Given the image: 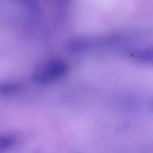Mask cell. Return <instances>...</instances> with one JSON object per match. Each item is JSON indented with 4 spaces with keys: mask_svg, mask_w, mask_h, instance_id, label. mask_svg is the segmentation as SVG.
<instances>
[{
    "mask_svg": "<svg viewBox=\"0 0 153 153\" xmlns=\"http://www.w3.org/2000/svg\"><path fill=\"white\" fill-rule=\"evenodd\" d=\"M69 70V64L66 60L53 57L39 64L33 71L32 79L38 84H49L66 76Z\"/></svg>",
    "mask_w": 153,
    "mask_h": 153,
    "instance_id": "1",
    "label": "cell"
},
{
    "mask_svg": "<svg viewBox=\"0 0 153 153\" xmlns=\"http://www.w3.org/2000/svg\"><path fill=\"white\" fill-rule=\"evenodd\" d=\"M127 54L137 62L148 65L153 64V45L132 48L128 51Z\"/></svg>",
    "mask_w": 153,
    "mask_h": 153,
    "instance_id": "2",
    "label": "cell"
},
{
    "mask_svg": "<svg viewBox=\"0 0 153 153\" xmlns=\"http://www.w3.org/2000/svg\"><path fill=\"white\" fill-rule=\"evenodd\" d=\"M16 138L13 135L6 134L0 138V149L1 150L11 148L16 143Z\"/></svg>",
    "mask_w": 153,
    "mask_h": 153,
    "instance_id": "3",
    "label": "cell"
},
{
    "mask_svg": "<svg viewBox=\"0 0 153 153\" xmlns=\"http://www.w3.org/2000/svg\"><path fill=\"white\" fill-rule=\"evenodd\" d=\"M20 88V86L16 83L8 82L4 83L1 86V93L2 95H11L17 91Z\"/></svg>",
    "mask_w": 153,
    "mask_h": 153,
    "instance_id": "4",
    "label": "cell"
},
{
    "mask_svg": "<svg viewBox=\"0 0 153 153\" xmlns=\"http://www.w3.org/2000/svg\"><path fill=\"white\" fill-rule=\"evenodd\" d=\"M151 109H152V111H153V102H152V103H151Z\"/></svg>",
    "mask_w": 153,
    "mask_h": 153,
    "instance_id": "5",
    "label": "cell"
}]
</instances>
